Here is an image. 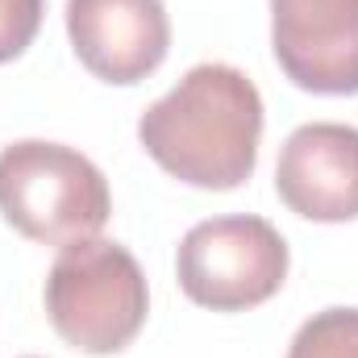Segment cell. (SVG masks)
Returning <instances> with one entry per match:
<instances>
[{"label":"cell","instance_id":"obj_1","mask_svg":"<svg viewBox=\"0 0 358 358\" xmlns=\"http://www.w3.org/2000/svg\"><path fill=\"white\" fill-rule=\"evenodd\" d=\"M138 138L179 183L234 192L259 163L263 96L246 71L229 63H200L142 113Z\"/></svg>","mask_w":358,"mask_h":358},{"label":"cell","instance_id":"obj_2","mask_svg":"<svg viewBox=\"0 0 358 358\" xmlns=\"http://www.w3.org/2000/svg\"><path fill=\"white\" fill-rule=\"evenodd\" d=\"M150 292L138 259L108 238L59 246L46 275V317L55 334L84 355H117L146 325Z\"/></svg>","mask_w":358,"mask_h":358},{"label":"cell","instance_id":"obj_3","mask_svg":"<svg viewBox=\"0 0 358 358\" xmlns=\"http://www.w3.org/2000/svg\"><path fill=\"white\" fill-rule=\"evenodd\" d=\"M108 179L88 155L25 138L0 150V217L38 246L96 238L108 225Z\"/></svg>","mask_w":358,"mask_h":358},{"label":"cell","instance_id":"obj_4","mask_svg":"<svg viewBox=\"0 0 358 358\" xmlns=\"http://www.w3.org/2000/svg\"><path fill=\"white\" fill-rule=\"evenodd\" d=\"M176 275L192 304L213 313H242L267 304L283 287L287 242L263 217H213L183 234Z\"/></svg>","mask_w":358,"mask_h":358},{"label":"cell","instance_id":"obj_5","mask_svg":"<svg viewBox=\"0 0 358 358\" xmlns=\"http://www.w3.org/2000/svg\"><path fill=\"white\" fill-rule=\"evenodd\" d=\"M271 50L296 88L355 96L358 0H271Z\"/></svg>","mask_w":358,"mask_h":358},{"label":"cell","instance_id":"obj_6","mask_svg":"<svg viewBox=\"0 0 358 358\" xmlns=\"http://www.w3.org/2000/svg\"><path fill=\"white\" fill-rule=\"evenodd\" d=\"M67 34L96 80L142 84L171 50L163 0H67Z\"/></svg>","mask_w":358,"mask_h":358},{"label":"cell","instance_id":"obj_7","mask_svg":"<svg viewBox=\"0 0 358 358\" xmlns=\"http://www.w3.org/2000/svg\"><path fill=\"white\" fill-rule=\"evenodd\" d=\"M279 200L321 225L358 217V129L342 121H313L287 134L275 163Z\"/></svg>","mask_w":358,"mask_h":358},{"label":"cell","instance_id":"obj_8","mask_svg":"<svg viewBox=\"0 0 358 358\" xmlns=\"http://www.w3.org/2000/svg\"><path fill=\"white\" fill-rule=\"evenodd\" d=\"M287 358H358V308L313 313L296 329Z\"/></svg>","mask_w":358,"mask_h":358},{"label":"cell","instance_id":"obj_9","mask_svg":"<svg viewBox=\"0 0 358 358\" xmlns=\"http://www.w3.org/2000/svg\"><path fill=\"white\" fill-rule=\"evenodd\" d=\"M46 0H0V63L25 55V46L42 29Z\"/></svg>","mask_w":358,"mask_h":358}]
</instances>
